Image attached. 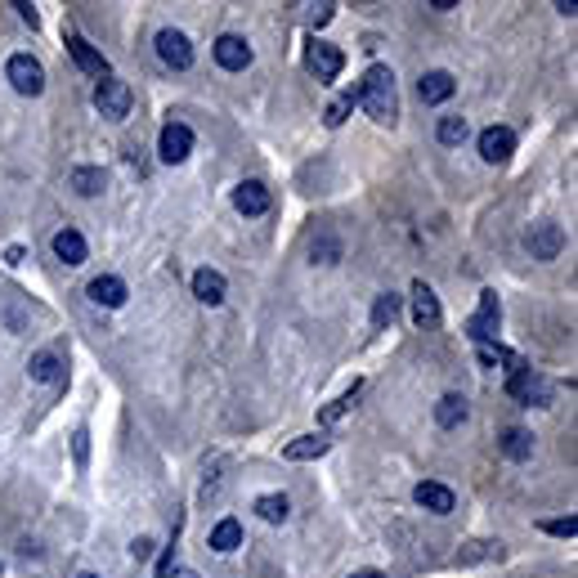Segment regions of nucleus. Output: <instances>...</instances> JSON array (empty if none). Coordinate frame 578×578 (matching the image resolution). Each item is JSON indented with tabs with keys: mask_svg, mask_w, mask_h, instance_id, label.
Wrapping results in <instances>:
<instances>
[{
	"mask_svg": "<svg viewBox=\"0 0 578 578\" xmlns=\"http://www.w3.org/2000/svg\"><path fill=\"white\" fill-rule=\"evenodd\" d=\"M498 319H503V310H498V296H494V292H480V310L467 319V337H471L476 346L494 341V332H498Z\"/></svg>",
	"mask_w": 578,
	"mask_h": 578,
	"instance_id": "7",
	"label": "nucleus"
},
{
	"mask_svg": "<svg viewBox=\"0 0 578 578\" xmlns=\"http://www.w3.org/2000/svg\"><path fill=\"white\" fill-rule=\"evenodd\" d=\"M503 556V543H471L458 552V565H476V561H498Z\"/></svg>",
	"mask_w": 578,
	"mask_h": 578,
	"instance_id": "31",
	"label": "nucleus"
},
{
	"mask_svg": "<svg viewBox=\"0 0 578 578\" xmlns=\"http://www.w3.org/2000/svg\"><path fill=\"white\" fill-rule=\"evenodd\" d=\"M67 54H72V63L81 67V72H90V76H108V63H103V54L85 40V36H67Z\"/></svg>",
	"mask_w": 578,
	"mask_h": 578,
	"instance_id": "13",
	"label": "nucleus"
},
{
	"mask_svg": "<svg viewBox=\"0 0 578 578\" xmlns=\"http://www.w3.org/2000/svg\"><path fill=\"white\" fill-rule=\"evenodd\" d=\"M54 256H58L63 265H85V238H81L76 229H58V233H54Z\"/></svg>",
	"mask_w": 578,
	"mask_h": 578,
	"instance_id": "22",
	"label": "nucleus"
},
{
	"mask_svg": "<svg viewBox=\"0 0 578 578\" xmlns=\"http://www.w3.org/2000/svg\"><path fill=\"white\" fill-rule=\"evenodd\" d=\"M498 449H503V458H512V462H530V458H534V435H530L525 426H507V431L498 435Z\"/></svg>",
	"mask_w": 578,
	"mask_h": 578,
	"instance_id": "19",
	"label": "nucleus"
},
{
	"mask_svg": "<svg viewBox=\"0 0 578 578\" xmlns=\"http://www.w3.org/2000/svg\"><path fill=\"white\" fill-rule=\"evenodd\" d=\"M332 449V440H323V435H301V440H292L287 449H283V458L287 462H314V458H323Z\"/></svg>",
	"mask_w": 578,
	"mask_h": 578,
	"instance_id": "23",
	"label": "nucleus"
},
{
	"mask_svg": "<svg viewBox=\"0 0 578 578\" xmlns=\"http://www.w3.org/2000/svg\"><path fill=\"white\" fill-rule=\"evenodd\" d=\"M476 359H480L485 368H503L507 377L525 368V359H521L516 350H507V346H494V341H485V346H476Z\"/></svg>",
	"mask_w": 578,
	"mask_h": 578,
	"instance_id": "18",
	"label": "nucleus"
},
{
	"mask_svg": "<svg viewBox=\"0 0 578 578\" xmlns=\"http://www.w3.org/2000/svg\"><path fill=\"white\" fill-rule=\"evenodd\" d=\"M305 63H310V72H314L319 81H337V76H341V67H346V54H341L337 45L314 40V45H310V54H305Z\"/></svg>",
	"mask_w": 578,
	"mask_h": 578,
	"instance_id": "9",
	"label": "nucleus"
},
{
	"mask_svg": "<svg viewBox=\"0 0 578 578\" xmlns=\"http://www.w3.org/2000/svg\"><path fill=\"white\" fill-rule=\"evenodd\" d=\"M157 153H162V162H171V166H180L188 153H193V130L188 126H180V121H171V126H162V139H157Z\"/></svg>",
	"mask_w": 578,
	"mask_h": 578,
	"instance_id": "8",
	"label": "nucleus"
},
{
	"mask_svg": "<svg viewBox=\"0 0 578 578\" xmlns=\"http://www.w3.org/2000/svg\"><path fill=\"white\" fill-rule=\"evenodd\" d=\"M350 578H386L381 570H359V574H350Z\"/></svg>",
	"mask_w": 578,
	"mask_h": 578,
	"instance_id": "39",
	"label": "nucleus"
},
{
	"mask_svg": "<svg viewBox=\"0 0 578 578\" xmlns=\"http://www.w3.org/2000/svg\"><path fill=\"white\" fill-rule=\"evenodd\" d=\"M413 323L417 328H435L440 323V296L426 283H413Z\"/></svg>",
	"mask_w": 578,
	"mask_h": 578,
	"instance_id": "17",
	"label": "nucleus"
},
{
	"mask_svg": "<svg viewBox=\"0 0 578 578\" xmlns=\"http://www.w3.org/2000/svg\"><path fill=\"white\" fill-rule=\"evenodd\" d=\"M355 103H359L372 121L390 126V121L399 117V85H395V72H390L386 63H372V67L363 72L359 90H355Z\"/></svg>",
	"mask_w": 578,
	"mask_h": 578,
	"instance_id": "1",
	"label": "nucleus"
},
{
	"mask_svg": "<svg viewBox=\"0 0 578 578\" xmlns=\"http://www.w3.org/2000/svg\"><path fill=\"white\" fill-rule=\"evenodd\" d=\"M507 395L530 404V408H547L552 404V381L543 372H534V368H521V372L507 377Z\"/></svg>",
	"mask_w": 578,
	"mask_h": 578,
	"instance_id": "2",
	"label": "nucleus"
},
{
	"mask_svg": "<svg viewBox=\"0 0 578 578\" xmlns=\"http://www.w3.org/2000/svg\"><path fill=\"white\" fill-rule=\"evenodd\" d=\"M350 108H355V94H346V99H337V103L328 108V117H323V121H328V126L337 130V126L346 121V112H350Z\"/></svg>",
	"mask_w": 578,
	"mask_h": 578,
	"instance_id": "35",
	"label": "nucleus"
},
{
	"mask_svg": "<svg viewBox=\"0 0 578 578\" xmlns=\"http://www.w3.org/2000/svg\"><path fill=\"white\" fill-rule=\"evenodd\" d=\"M467 139H471V121H467V117H444V121H440V144L458 148V144H467Z\"/></svg>",
	"mask_w": 578,
	"mask_h": 578,
	"instance_id": "30",
	"label": "nucleus"
},
{
	"mask_svg": "<svg viewBox=\"0 0 578 578\" xmlns=\"http://www.w3.org/2000/svg\"><path fill=\"white\" fill-rule=\"evenodd\" d=\"M256 516H260V521H269V525H283V521L292 516L287 494H260V498H256Z\"/></svg>",
	"mask_w": 578,
	"mask_h": 578,
	"instance_id": "27",
	"label": "nucleus"
},
{
	"mask_svg": "<svg viewBox=\"0 0 578 578\" xmlns=\"http://www.w3.org/2000/svg\"><path fill=\"white\" fill-rule=\"evenodd\" d=\"M467 413H471V408H467L462 395H444V399L435 404V422H440L444 431H458V426L467 422Z\"/></svg>",
	"mask_w": 578,
	"mask_h": 578,
	"instance_id": "26",
	"label": "nucleus"
},
{
	"mask_svg": "<svg viewBox=\"0 0 578 578\" xmlns=\"http://www.w3.org/2000/svg\"><path fill=\"white\" fill-rule=\"evenodd\" d=\"M4 76H9V85L18 90V94H40L45 90V67H40V58H31V54H13L9 63H4Z\"/></svg>",
	"mask_w": 578,
	"mask_h": 578,
	"instance_id": "3",
	"label": "nucleus"
},
{
	"mask_svg": "<svg viewBox=\"0 0 578 578\" xmlns=\"http://www.w3.org/2000/svg\"><path fill=\"white\" fill-rule=\"evenodd\" d=\"M332 9H337V4H319V13H314V27H328V22H332Z\"/></svg>",
	"mask_w": 578,
	"mask_h": 578,
	"instance_id": "38",
	"label": "nucleus"
},
{
	"mask_svg": "<svg viewBox=\"0 0 578 578\" xmlns=\"http://www.w3.org/2000/svg\"><path fill=\"white\" fill-rule=\"evenodd\" d=\"M67 184H72L81 197H99L108 180H103V171H99V166H72V171H67Z\"/></svg>",
	"mask_w": 578,
	"mask_h": 578,
	"instance_id": "24",
	"label": "nucleus"
},
{
	"mask_svg": "<svg viewBox=\"0 0 578 578\" xmlns=\"http://www.w3.org/2000/svg\"><path fill=\"white\" fill-rule=\"evenodd\" d=\"M453 76L449 72H426L422 81H417V94H422V103H444V99H453Z\"/></svg>",
	"mask_w": 578,
	"mask_h": 578,
	"instance_id": "21",
	"label": "nucleus"
},
{
	"mask_svg": "<svg viewBox=\"0 0 578 578\" xmlns=\"http://www.w3.org/2000/svg\"><path fill=\"white\" fill-rule=\"evenodd\" d=\"M175 578H197V574H188V570H180V574H175Z\"/></svg>",
	"mask_w": 578,
	"mask_h": 578,
	"instance_id": "40",
	"label": "nucleus"
},
{
	"mask_svg": "<svg viewBox=\"0 0 578 578\" xmlns=\"http://www.w3.org/2000/svg\"><path fill=\"white\" fill-rule=\"evenodd\" d=\"M130 103H135V94H130V85H126V81H117V76L99 81V90H94V108H99L108 121L130 117Z\"/></svg>",
	"mask_w": 578,
	"mask_h": 578,
	"instance_id": "4",
	"label": "nucleus"
},
{
	"mask_svg": "<svg viewBox=\"0 0 578 578\" xmlns=\"http://www.w3.org/2000/svg\"><path fill=\"white\" fill-rule=\"evenodd\" d=\"M215 63H220L224 72H242V67L251 63V45H247L242 36H220V40H215Z\"/></svg>",
	"mask_w": 578,
	"mask_h": 578,
	"instance_id": "12",
	"label": "nucleus"
},
{
	"mask_svg": "<svg viewBox=\"0 0 578 578\" xmlns=\"http://www.w3.org/2000/svg\"><path fill=\"white\" fill-rule=\"evenodd\" d=\"M13 9H18V13H22V22H31V27H40V18H36V9H31V4H27V0H18V4H13Z\"/></svg>",
	"mask_w": 578,
	"mask_h": 578,
	"instance_id": "37",
	"label": "nucleus"
},
{
	"mask_svg": "<svg viewBox=\"0 0 578 578\" xmlns=\"http://www.w3.org/2000/svg\"><path fill=\"white\" fill-rule=\"evenodd\" d=\"M561 247H565V229H561L556 220H539V224L525 233V251H530L534 260H556Z\"/></svg>",
	"mask_w": 578,
	"mask_h": 578,
	"instance_id": "5",
	"label": "nucleus"
},
{
	"mask_svg": "<svg viewBox=\"0 0 578 578\" xmlns=\"http://www.w3.org/2000/svg\"><path fill=\"white\" fill-rule=\"evenodd\" d=\"M413 498H417V507H426L431 516H449V512L458 507L453 489H444V485H435V480H422V485L413 489Z\"/></svg>",
	"mask_w": 578,
	"mask_h": 578,
	"instance_id": "11",
	"label": "nucleus"
},
{
	"mask_svg": "<svg viewBox=\"0 0 578 578\" xmlns=\"http://www.w3.org/2000/svg\"><path fill=\"white\" fill-rule=\"evenodd\" d=\"M516 153V135L507 130V126H489V130H480V157L485 162H507Z\"/></svg>",
	"mask_w": 578,
	"mask_h": 578,
	"instance_id": "10",
	"label": "nucleus"
},
{
	"mask_svg": "<svg viewBox=\"0 0 578 578\" xmlns=\"http://www.w3.org/2000/svg\"><path fill=\"white\" fill-rule=\"evenodd\" d=\"M359 390H363V386L355 381V386H350V390H346L341 399H332L328 408H319V422H323V426H332V422H341V417H346V413L355 408V399H359Z\"/></svg>",
	"mask_w": 578,
	"mask_h": 578,
	"instance_id": "29",
	"label": "nucleus"
},
{
	"mask_svg": "<svg viewBox=\"0 0 578 578\" xmlns=\"http://www.w3.org/2000/svg\"><path fill=\"white\" fill-rule=\"evenodd\" d=\"M233 206H238L242 215H265V211H269V188H265L260 180H247V184L233 188Z\"/></svg>",
	"mask_w": 578,
	"mask_h": 578,
	"instance_id": "14",
	"label": "nucleus"
},
{
	"mask_svg": "<svg viewBox=\"0 0 578 578\" xmlns=\"http://www.w3.org/2000/svg\"><path fill=\"white\" fill-rule=\"evenodd\" d=\"M539 530H543V534H552V539H574L578 521H574V516H561V521H543Z\"/></svg>",
	"mask_w": 578,
	"mask_h": 578,
	"instance_id": "33",
	"label": "nucleus"
},
{
	"mask_svg": "<svg viewBox=\"0 0 578 578\" xmlns=\"http://www.w3.org/2000/svg\"><path fill=\"white\" fill-rule=\"evenodd\" d=\"M238 547H242V525H238V521H220V525L211 530V552L229 556V552H238Z\"/></svg>",
	"mask_w": 578,
	"mask_h": 578,
	"instance_id": "28",
	"label": "nucleus"
},
{
	"mask_svg": "<svg viewBox=\"0 0 578 578\" xmlns=\"http://www.w3.org/2000/svg\"><path fill=\"white\" fill-rule=\"evenodd\" d=\"M310 256H314V265H337V260H341V242H337L332 233H323V238H314Z\"/></svg>",
	"mask_w": 578,
	"mask_h": 578,
	"instance_id": "32",
	"label": "nucleus"
},
{
	"mask_svg": "<svg viewBox=\"0 0 578 578\" xmlns=\"http://www.w3.org/2000/svg\"><path fill=\"white\" fill-rule=\"evenodd\" d=\"M85 292H90V301H94V305H103V310L126 305V283H121V278H112V274H99Z\"/></svg>",
	"mask_w": 578,
	"mask_h": 578,
	"instance_id": "16",
	"label": "nucleus"
},
{
	"mask_svg": "<svg viewBox=\"0 0 578 578\" xmlns=\"http://www.w3.org/2000/svg\"><path fill=\"white\" fill-rule=\"evenodd\" d=\"M27 372H31V381H40V386H58V381H63V359H58L54 350H40V355H31Z\"/></svg>",
	"mask_w": 578,
	"mask_h": 578,
	"instance_id": "20",
	"label": "nucleus"
},
{
	"mask_svg": "<svg viewBox=\"0 0 578 578\" xmlns=\"http://www.w3.org/2000/svg\"><path fill=\"white\" fill-rule=\"evenodd\" d=\"M399 310H404V296H395V292H381V296L372 301V328H377V332L395 328Z\"/></svg>",
	"mask_w": 578,
	"mask_h": 578,
	"instance_id": "25",
	"label": "nucleus"
},
{
	"mask_svg": "<svg viewBox=\"0 0 578 578\" xmlns=\"http://www.w3.org/2000/svg\"><path fill=\"white\" fill-rule=\"evenodd\" d=\"M72 453H76V467L85 471V462H90V431H85V426L72 431Z\"/></svg>",
	"mask_w": 578,
	"mask_h": 578,
	"instance_id": "34",
	"label": "nucleus"
},
{
	"mask_svg": "<svg viewBox=\"0 0 578 578\" xmlns=\"http://www.w3.org/2000/svg\"><path fill=\"white\" fill-rule=\"evenodd\" d=\"M193 296H197L202 305H224V296H229L224 274H215V269H197V274H193Z\"/></svg>",
	"mask_w": 578,
	"mask_h": 578,
	"instance_id": "15",
	"label": "nucleus"
},
{
	"mask_svg": "<svg viewBox=\"0 0 578 578\" xmlns=\"http://www.w3.org/2000/svg\"><path fill=\"white\" fill-rule=\"evenodd\" d=\"M130 556H135V561H148V556H153V539H135V543H130Z\"/></svg>",
	"mask_w": 578,
	"mask_h": 578,
	"instance_id": "36",
	"label": "nucleus"
},
{
	"mask_svg": "<svg viewBox=\"0 0 578 578\" xmlns=\"http://www.w3.org/2000/svg\"><path fill=\"white\" fill-rule=\"evenodd\" d=\"M76 578H99V574H76Z\"/></svg>",
	"mask_w": 578,
	"mask_h": 578,
	"instance_id": "41",
	"label": "nucleus"
},
{
	"mask_svg": "<svg viewBox=\"0 0 578 578\" xmlns=\"http://www.w3.org/2000/svg\"><path fill=\"white\" fill-rule=\"evenodd\" d=\"M157 54H162V63L175 67V72H188V67H193V45H188V36L175 31V27H162V31H157Z\"/></svg>",
	"mask_w": 578,
	"mask_h": 578,
	"instance_id": "6",
	"label": "nucleus"
},
{
	"mask_svg": "<svg viewBox=\"0 0 578 578\" xmlns=\"http://www.w3.org/2000/svg\"><path fill=\"white\" fill-rule=\"evenodd\" d=\"M0 574H4V561H0Z\"/></svg>",
	"mask_w": 578,
	"mask_h": 578,
	"instance_id": "42",
	"label": "nucleus"
}]
</instances>
